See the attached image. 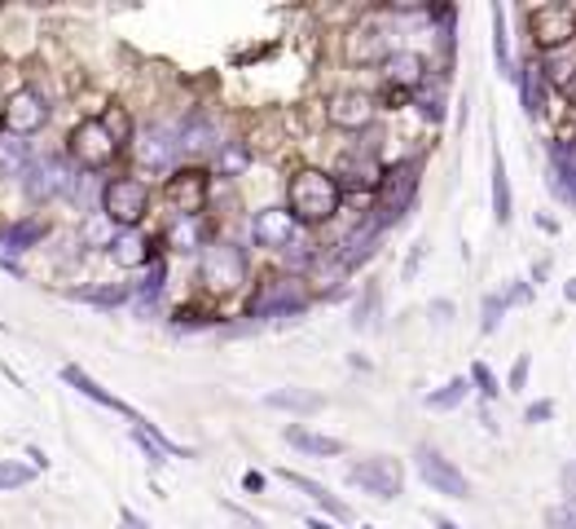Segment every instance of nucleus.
Instances as JSON below:
<instances>
[{
	"label": "nucleus",
	"instance_id": "obj_1",
	"mask_svg": "<svg viewBox=\"0 0 576 529\" xmlns=\"http://www.w3.org/2000/svg\"><path fill=\"white\" fill-rule=\"evenodd\" d=\"M282 203L303 230L317 234V230L339 225V216L348 208V194H343L339 177L326 163H295L287 172V186H282Z\"/></svg>",
	"mask_w": 576,
	"mask_h": 529
},
{
	"label": "nucleus",
	"instance_id": "obj_2",
	"mask_svg": "<svg viewBox=\"0 0 576 529\" xmlns=\"http://www.w3.org/2000/svg\"><path fill=\"white\" fill-rule=\"evenodd\" d=\"M194 283L207 300L225 305L234 296H247L252 283H256V269H252V247L234 234H216L199 256H194Z\"/></svg>",
	"mask_w": 576,
	"mask_h": 529
},
{
	"label": "nucleus",
	"instance_id": "obj_3",
	"mask_svg": "<svg viewBox=\"0 0 576 529\" xmlns=\"http://www.w3.org/2000/svg\"><path fill=\"white\" fill-rule=\"evenodd\" d=\"M312 287L308 278L287 274V269H265L256 274L252 292L243 296V318L247 327H265V322H303L312 309Z\"/></svg>",
	"mask_w": 576,
	"mask_h": 529
},
{
	"label": "nucleus",
	"instance_id": "obj_4",
	"mask_svg": "<svg viewBox=\"0 0 576 529\" xmlns=\"http://www.w3.org/2000/svg\"><path fill=\"white\" fill-rule=\"evenodd\" d=\"M423 163H427L423 155L387 159L383 181H378V190H374V199H370V208H365V216H370L383 234H392V230L414 212L418 190H423Z\"/></svg>",
	"mask_w": 576,
	"mask_h": 529
},
{
	"label": "nucleus",
	"instance_id": "obj_5",
	"mask_svg": "<svg viewBox=\"0 0 576 529\" xmlns=\"http://www.w3.org/2000/svg\"><path fill=\"white\" fill-rule=\"evenodd\" d=\"M396 49H401V27H396L378 4L365 9V13H356V18L339 31V57H343V66L378 71Z\"/></svg>",
	"mask_w": 576,
	"mask_h": 529
},
{
	"label": "nucleus",
	"instance_id": "obj_6",
	"mask_svg": "<svg viewBox=\"0 0 576 529\" xmlns=\"http://www.w3.org/2000/svg\"><path fill=\"white\" fill-rule=\"evenodd\" d=\"M243 243L256 247V252H269V256L287 261V256H299V252L317 247V234L303 230V225L290 216L287 203H265V208L247 212V221H243Z\"/></svg>",
	"mask_w": 576,
	"mask_h": 529
},
{
	"label": "nucleus",
	"instance_id": "obj_7",
	"mask_svg": "<svg viewBox=\"0 0 576 529\" xmlns=\"http://www.w3.org/2000/svg\"><path fill=\"white\" fill-rule=\"evenodd\" d=\"M97 208H102L119 230H146L150 216H154V208H159V190H154L146 177H137L132 168H119V172H110V177L102 181Z\"/></svg>",
	"mask_w": 576,
	"mask_h": 529
},
{
	"label": "nucleus",
	"instance_id": "obj_8",
	"mask_svg": "<svg viewBox=\"0 0 576 529\" xmlns=\"http://www.w3.org/2000/svg\"><path fill=\"white\" fill-rule=\"evenodd\" d=\"M62 150H66V159L75 163V172H88V177H97V181H106L110 172H119V163L128 159V150L102 128L97 115H79V119L71 124Z\"/></svg>",
	"mask_w": 576,
	"mask_h": 529
},
{
	"label": "nucleus",
	"instance_id": "obj_9",
	"mask_svg": "<svg viewBox=\"0 0 576 529\" xmlns=\"http://www.w3.org/2000/svg\"><path fill=\"white\" fill-rule=\"evenodd\" d=\"M132 172L146 177L150 186L172 177L185 155H181V137H177V119H150V124H137V137H132Z\"/></svg>",
	"mask_w": 576,
	"mask_h": 529
},
{
	"label": "nucleus",
	"instance_id": "obj_10",
	"mask_svg": "<svg viewBox=\"0 0 576 529\" xmlns=\"http://www.w3.org/2000/svg\"><path fill=\"white\" fill-rule=\"evenodd\" d=\"M321 119L330 133H343V137H365L383 124V106L374 97V88H361V84H348V88H330L321 97Z\"/></svg>",
	"mask_w": 576,
	"mask_h": 529
},
{
	"label": "nucleus",
	"instance_id": "obj_11",
	"mask_svg": "<svg viewBox=\"0 0 576 529\" xmlns=\"http://www.w3.org/2000/svg\"><path fill=\"white\" fill-rule=\"evenodd\" d=\"M159 203L168 216H207L216 203V177L207 163H181L172 177L159 186Z\"/></svg>",
	"mask_w": 576,
	"mask_h": 529
},
{
	"label": "nucleus",
	"instance_id": "obj_12",
	"mask_svg": "<svg viewBox=\"0 0 576 529\" xmlns=\"http://www.w3.org/2000/svg\"><path fill=\"white\" fill-rule=\"evenodd\" d=\"M524 35H529V53H555L576 44V4L568 0H546V4H529L520 9Z\"/></svg>",
	"mask_w": 576,
	"mask_h": 529
},
{
	"label": "nucleus",
	"instance_id": "obj_13",
	"mask_svg": "<svg viewBox=\"0 0 576 529\" xmlns=\"http://www.w3.org/2000/svg\"><path fill=\"white\" fill-rule=\"evenodd\" d=\"M49 119H53V102H49L40 88H31V84H18V88L4 93V102H0V133H4V137L31 141V137H40V133L49 128Z\"/></svg>",
	"mask_w": 576,
	"mask_h": 529
},
{
	"label": "nucleus",
	"instance_id": "obj_14",
	"mask_svg": "<svg viewBox=\"0 0 576 529\" xmlns=\"http://www.w3.org/2000/svg\"><path fill=\"white\" fill-rule=\"evenodd\" d=\"M71 177H75V163L66 159V150H44V155L31 159V168L18 186H22L31 208H49V203H62Z\"/></svg>",
	"mask_w": 576,
	"mask_h": 529
},
{
	"label": "nucleus",
	"instance_id": "obj_15",
	"mask_svg": "<svg viewBox=\"0 0 576 529\" xmlns=\"http://www.w3.org/2000/svg\"><path fill=\"white\" fill-rule=\"evenodd\" d=\"M343 482H348L352 490L378 499V504H396V499L405 495V464H401L396 455H370V459L348 464Z\"/></svg>",
	"mask_w": 576,
	"mask_h": 529
},
{
	"label": "nucleus",
	"instance_id": "obj_16",
	"mask_svg": "<svg viewBox=\"0 0 576 529\" xmlns=\"http://www.w3.org/2000/svg\"><path fill=\"white\" fill-rule=\"evenodd\" d=\"M414 473H418V482L431 490V495H440V499H471L476 490H471V477L445 455V451H436V446H418L414 451Z\"/></svg>",
	"mask_w": 576,
	"mask_h": 529
},
{
	"label": "nucleus",
	"instance_id": "obj_17",
	"mask_svg": "<svg viewBox=\"0 0 576 529\" xmlns=\"http://www.w3.org/2000/svg\"><path fill=\"white\" fill-rule=\"evenodd\" d=\"M221 230V221L207 212V216H168L159 225V243H163V256H199Z\"/></svg>",
	"mask_w": 576,
	"mask_h": 529
},
{
	"label": "nucleus",
	"instance_id": "obj_18",
	"mask_svg": "<svg viewBox=\"0 0 576 529\" xmlns=\"http://www.w3.org/2000/svg\"><path fill=\"white\" fill-rule=\"evenodd\" d=\"M431 75H436V62H431L423 49H414V44H401V49L378 66V84H383V88H396V93H405V97H414Z\"/></svg>",
	"mask_w": 576,
	"mask_h": 529
},
{
	"label": "nucleus",
	"instance_id": "obj_19",
	"mask_svg": "<svg viewBox=\"0 0 576 529\" xmlns=\"http://www.w3.org/2000/svg\"><path fill=\"white\" fill-rule=\"evenodd\" d=\"M515 93H520V106H524V115L529 119H546L551 115V106H555V93H551V84H546V75H542V62H537V53H520V62H515Z\"/></svg>",
	"mask_w": 576,
	"mask_h": 529
},
{
	"label": "nucleus",
	"instance_id": "obj_20",
	"mask_svg": "<svg viewBox=\"0 0 576 529\" xmlns=\"http://www.w3.org/2000/svg\"><path fill=\"white\" fill-rule=\"evenodd\" d=\"M106 256H110L115 269H124V274H141V269H150V265L163 256L159 230H119V239H115V247H110Z\"/></svg>",
	"mask_w": 576,
	"mask_h": 529
},
{
	"label": "nucleus",
	"instance_id": "obj_21",
	"mask_svg": "<svg viewBox=\"0 0 576 529\" xmlns=\"http://www.w3.org/2000/svg\"><path fill=\"white\" fill-rule=\"evenodd\" d=\"M57 375H62V384H66V389H75V393H79V398H88L93 406H102V411H110V415H119V420H128V424H141V420H146V415H141L137 406H128V402H124L119 393L102 389V384H97V380H93V375H88L84 367L66 362V367H62Z\"/></svg>",
	"mask_w": 576,
	"mask_h": 529
},
{
	"label": "nucleus",
	"instance_id": "obj_22",
	"mask_svg": "<svg viewBox=\"0 0 576 529\" xmlns=\"http://www.w3.org/2000/svg\"><path fill=\"white\" fill-rule=\"evenodd\" d=\"M53 234V221L44 212H26V216H13L0 225V256H26L35 247H44V239Z\"/></svg>",
	"mask_w": 576,
	"mask_h": 529
},
{
	"label": "nucleus",
	"instance_id": "obj_23",
	"mask_svg": "<svg viewBox=\"0 0 576 529\" xmlns=\"http://www.w3.org/2000/svg\"><path fill=\"white\" fill-rule=\"evenodd\" d=\"M278 482H287L290 490H299L308 504H317L326 521H334V526H352V521H356V512H352V508H348L339 495H330V490H326L317 477H308V473H295V468H278Z\"/></svg>",
	"mask_w": 576,
	"mask_h": 529
},
{
	"label": "nucleus",
	"instance_id": "obj_24",
	"mask_svg": "<svg viewBox=\"0 0 576 529\" xmlns=\"http://www.w3.org/2000/svg\"><path fill=\"white\" fill-rule=\"evenodd\" d=\"M168 283H172V265H168V256H159L150 269H141V274L132 278V309H137L141 318H159V314H163Z\"/></svg>",
	"mask_w": 576,
	"mask_h": 529
},
{
	"label": "nucleus",
	"instance_id": "obj_25",
	"mask_svg": "<svg viewBox=\"0 0 576 529\" xmlns=\"http://www.w3.org/2000/svg\"><path fill=\"white\" fill-rule=\"evenodd\" d=\"M230 318H225V305H216V300H185V305H177L172 314H168V331L172 336H199V331H221Z\"/></svg>",
	"mask_w": 576,
	"mask_h": 529
},
{
	"label": "nucleus",
	"instance_id": "obj_26",
	"mask_svg": "<svg viewBox=\"0 0 576 529\" xmlns=\"http://www.w3.org/2000/svg\"><path fill=\"white\" fill-rule=\"evenodd\" d=\"M252 163H256V146L247 141V137H225L221 146H216V155L207 159V168H212V177L225 186V181H243L247 172H252Z\"/></svg>",
	"mask_w": 576,
	"mask_h": 529
},
{
	"label": "nucleus",
	"instance_id": "obj_27",
	"mask_svg": "<svg viewBox=\"0 0 576 529\" xmlns=\"http://www.w3.org/2000/svg\"><path fill=\"white\" fill-rule=\"evenodd\" d=\"M62 296L75 300V305L115 314V309H128V305H132V283H79V287H62Z\"/></svg>",
	"mask_w": 576,
	"mask_h": 529
},
{
	"label": "nucleus",
	"instance_id": "obj_28",
	"mask_svg": "<svg viewBox=\"0 0 576 529\" xmlns=\"http://www.w3.org/2000/svg\"><path fill=\"white\" fill-rule=\"evenodd\" d=\"M409 110L427 124V128H445L449 124V75H431L414 97H409Z\"/></svg>",
	"mask_w": 576,
	"mask_h": 529
},
{
	"label": "nucleus",
	"instance_id": "obj_29",
	"mask_svg": "<svg viewBox=\"0 0 576 529\" xmlns=\"http://www.w3.org/2000/svg\"><path fill=\"white\" fill-rule=\"evenodd\" d=\"M115 239H119V225H115L102 208H93V212H84V216L75 221V256L110 252V247H115Z\"/></svg>",
	"mask_w": 576,
	"mask_h": 529
},
{
	"label": "nucleus",
	"instance_id": "obj_30",
	"mask_svg": "<svg viewBox=\"0 0 576 529\" xmlns=\"http://www.w3.org/2000/svg\"><path fill=\"white\" fill-rule=\"evenodd\" d=\"M282 442H287L290 451L308 455V459H343V455H348V442H343V437H326V433H312V429H303V424H287V429H282Z\"/></svg>",
	"mask_w": 576,
	"mask_h": 529
},
{
	"label": "nucleus",
	"instance_id": "obj_31",
	"mask_svg": "<svg viewBox=\"0 0 576 529\" xmlns=\"http://www.w3.org/2000/svg\"><path fill=\"white\" fill-rule=\"evenodd\" d=\"M537 62H542V75H546L551 93L564 97V102H576V44L555 49V53H542Z\"/></svg>",
	"mask_w": 576,
	"mask_h": 529
},
{
	"label": "nucleus",
	"instance_id": "obj_32",
	"mask_svg": "<svg viewBox=\"0 0 576 529\" xmlns=\"http://www.w3.org/2000/svg\"><path fill=\"white\" fill-rule=\"evenodd\" d=\"M265 406L290 415V424H295V420L321 415V411H326V398L312 393V389H295V384H287V389H269V393H265Z\"/></svg>",
	"mask_w": 576,
	"mask_h": 529
},
{
	"label": "nucleus",
	"instance_id": "obj_33",
	"mask_svg": "<svg viewBox=\"0 0 576 529\" xmlns=\"http://www.w3.org/2000/svg\"><path fill=\"white\" fill-rule=\"evenodd\" d=\"M489 18H493V66H498L502 80H515L520 53H515V35H511V13H506V4H489Z\"/></svg>",
	"mask_w": 576,
	"mask_h": 529
},
{
	"label": "nucleus",
	"instance_id": "obj_34",
	"mask_svg": "<svg viewBox=\"0 0 576 529\" xmlns=\"http://www.w3.org/2000/svg\"><path fill=\"white\" fill-rule=\"evenodd\" d=\"M383 283L378 278H365L361 283V292H356V300H352V318H348V327L361 336V331H378L383 322Z\"/></svg>",
	"mask_w": 576,
	"mask_h": 529
},
{
	"label": "nucleus",
	"instance_id": "obj_35",
	"mask_svg": "<svg viewBox=\"0 0 576 529\" xmlns=\"http://www.w3.org/2000/svg\"><path fill=\"white\" fill-rule=\"evenodd\" d=\"M489 194H493V221L506 230L515 221V190H511V172H506V159L502 150L493 146V172H489Z\"/></svg>",
	"mask_w": 576,
	"mask_h": 529
},
{
	"label": "nucleus",
	"instance_id": "obj_36",
	"mask_svg": "<svg viewBox=\"0 0 576 529\" xmlns=\"http://www.w3.org/2000/svg\"><path fill=\"white\" fill-rule=\"evenodd\" d=\"M471 380L467 375H454V380H445L440 389H431L427 398H423V406L431 411V415H449V411H458V406H467L471 402Z\"/></svg>",
	"mask_w": 576,
	"mask_h": 529
},
{
	"label": "nucleus",
	"instance_id": "obj_37",
	"mask_svg": "<svg viewBox=\"0 0 576 529\" xmlns=\"http://www.w3.org/2000/svg\"><path fill=\"white\" fill-rule=\"evenodd\" d=\"M97 119H102V128H106V133H110L124 150H132V137H137V115H132L124 102H115V97H110V102L97 110Z\"/></svg>",
	"mask_w": 576,
	"mask_h": 529
},
{
	"label": "nucleus",
	"instance_id": "obj_38",
	"mask_svg": "<svg viewBox=\"0 0 576 529\" xmlns=\"http://www.w3.org/2000/svg\"><path fill=\"white\" fill-rule=\"evenodd\" d=\"M31 159H35L31 141H18V137L0 133V181H22L26 168H31Z\"/></svg>",
	"mask_w": 576,
	"mask_h": 529
},
{
	"label": "nucleus",
	"instance_id": "obj_39",
	"mask_svg": "<svg viewBox=\"0 0 576 529\" xmlns=\"http://www.w3.org/2000/svg\"><path fill=\"white\" fill-rule=\"evenodd\" d=\"M467 380H471V389H476V398L484 402V406H493V402H502V380H498V371L484 362V358H476L471 367H467Z\"/></svg>",
	"mask_w": 576,
	"mask_h": 529
},
{
	"label": "nucleus",
	"instance_id": "obj_40",
	"mask_svg": "<svg viewBox=\"0 0 576 529\" xmlns=\"http://www.w3.org/2000/svg\"><path fill=\"white\" fill-rule=\"evenodd\" d=\"M506 314H511V309H506L502 292H484V300H480V336H498Z\"/></svg>",
	"mask_w": 576,
	"mask_h": 529
},
{
	"label": "nucleus",
	"instance_id": "obj_41",
	"mask_svg": "<svg viewBox=\"0 0 576 529\" xmlns=\"http://www.w3.org/2000/svg\"><path fill=\"white\" fill-rule=\"evenodd\" d=\"M31 482H35V468H31V464H22V459H0V495L22 490V486H31Z\"/></svg>",
	"mask_w": 576,
	"mask_h": 529
},
{
	"label": "nucleus",
	"instance_id": "obj_42",
	"mask_svg": "<svg viewBox=\"0 0 576 529\" xmlns=\"http://www.w3.org/2000/svg\"><path fill=\"white\" fill-rule=\"evenodd\" d=\"M502 300H506V309H529L537 300V287L529 278H515L511 287H502Z\"/></svg>",
	"mask_w": 576,
	"mask_h": 529
},
{
	"label": "nucleus",
	"instance_id": "obj_43",
	"mask_svg": "<svg viewBox=\"0 0 576 529\" xmlns=\"http://www.w3.org/2000/svg\"><path fill=\"white\" fill-rule=\"evenodd\" d=\"M529 375H533V353H520L511 362V375H506V393H524L529 389Z\"/></svg>",
	"mask_w": 576,
	"mask_h": 529
},
{
	"label": "nucleus",
	"instance_id": "obj_44",
	"mask_svg": "<svg viewBox=\"0 0 576 529\" xmlns=\"http://www.w3.org/2000/svg\"><path fill=\"white\" fill-rule=\"evenodd\" d=\"M555 415H559L555 398H537V402H529V406H524V424H529V429H537V424H551Z\"/></svg>",
	"mask_w": 576,
	"mask_h": 529
},
{
	"label": "nucleus",
	"instance_id": "obj_45",
	"mask_svg": "<svg viewBox=\"0 0 576 529\" xmlns=\"http://www.w3.org/2000/svg\"><path fill=\"white\" fill-rule=\"evenodd\" d=\"M423 261H427V239L409 243V256H405V265H401V283H414L418 269H423Z\"/></svg>",
	"mask_w": 576,
	"mask_h": 529
},
{
	"label": "nucleus",
	"instance_id": "obj_46",
	"mask_svg": "<svg viewBox=\"0 0 576 529\" xmlns=\"http://www.w3.org/2000/svg\"><path fill=\"white\" fill-rule=\"evenodd\" d=\"M132 446L146 455V464H150V468H168V455H163V451H159V446H154V442H150L141 429H132Z\"/></svg>",
	"mask_w": 576,
	"mask_h": 529
},
{
	"label": "nucleus",
	"instance_id": "obj_47",
	"mask_svg": "<svg viewBox=\"0 0 576 529\" xmlns=\"http://www.w3.org/2000/svg\"><path fill=\"white\" fill-rule=\"evenodd\" d=\"M454 314H458V305H454L449 296H436V300L427 305V318H431L436 327H449V322H454Z\"/></svg>",
	"mask_w": 576,
	"mask_h": 529
},
{
	"label": "nucleus",
	"instance_id": "obj_48",
	"mask_svg": "<svg viewBox=\"0 0 576 529\" xmlns=\"http://www.w3.org/2000/svg\"><path fill=\"white\" fill-rule=\"evenodd\" d=\"M546 526L551 529H576V508L573 504H555V508L546 512Z\"/></svg>",
	"mask_w": 576,
	"mask_h": 529
},
{
	"label": "nucleus",
	"instance_id": "obj_49",
	"mask_svg": "<svg viewBox=\"0 0 576 529\" xmlns=\"http://www.w3.org/2000/svg\"><path fill=\"white\" fill-rule=\"evenodd\" d=\"M221 508H225V512H230L234 521H243V526H247V529H265V521H260L256 512H247L243 504H230V499H221Z\"/></svg>",
	"mask_w": 576,
	"mask_h": 529
},
{
	"label": "nucleus",
	"instance_id": "obj_50",
	"mask_svg": "<svg viewBox=\"0 0 576 529\" xmlns=\"http://www.w3.org/2000/svg\"><path fill=\"white\" fill-rule=\"evenodd\" d=\"M265 486H269V477H265L260 468H247V473H243V490H247V495H265Z\"/></svg>",
	"mask_w": 576,
	"mask_h": 529
},
{
	"label": "nucleus",
	"instance_id": "obj_51",
	"mask_svg": "<svg viewBox=\"0 0 576 529\" xmlns=\"http://www.w3.org/2000/svg\"><path fill=\"white\" fill-rule=\"evenodd\" d=\"M115 529H154L141 512H132V508H119V521H115Z\"/></svg>",
	"mask_w": 576,
	"mask_h": 529
},
{
	"label": "nucleus",
	"instance_id": "obj_52",
	"mask_svg": "<svg viewBox=\"0 0 576 529\" xmlns=\"http://www.w3.org/2000/svg\"><path fill=\"white\" fill-rule=\"evenodd\" d=\"M278 53V44H265V49H247V53H238L234 57V66H247V62H265V57H274Z\"/></svg>",
	"mask_w": 576,
	"mask_h": 529
},
{
	"label": "nucleus",
	"instance_id": "obj_53",
	"mask_svg": "<svg viewBox=\"0 0 576 529\" xmlns=\"http://www.w3.org/2000/svg\"><path fill=\"white\" fill-rule=\"evenodd\" d=\"M546 278H551V256H542V261H533V274H529V283H533V287H542Z\"/></svg>",
	"mask_w": 576,
	"mask_h": 529
},
{
	"label": "nucleus",
	"instance_id": "obj_54",
	"mask_svg": "<svg viewBox=\"0 0 576 529\" xmlns=\"http://www.w3.org/2000/svg\"><path fill=\"white\" fill-rule=\"evenodd\" d=\"M533 225H537L542 234H559V221H555V216H546V212H537V216H533Z\"/></svg>",
	"mask_w": 576,
	"mask_h": 529
},
{
	"label": "nucleus",
	"instance_id": "obj_55",
	"mask_svg": "<svg viewBox=\"0 0 576 529\" xmlns=\"http://www.w3.org/2000/svg\"><path fill=\"white\" fill-rule=\"evenodd\" d=\"M26 459H31V468H35V473H44V468H49V459H44V451H40V446H26Z\"/></svg>",
	"mask_w": 576,
	"mask_h": 529
},
{
	"label": "nucleus",
	"instance_id": "obj_56",
	"mask_svg": "<svg viewBox=\"0 0 576 529\" xmlns=\"http://www.w3.org/2000/svg\"><path fill=\"white\" fill-rule=\"evenodd\" d=\"M348 367H352V371H365V375L374 371V362H370V358H361V353H348Z\"/></svg>",
	"mask_w": 576,
	"mask_h": 529
},
{
	"label": "nucleus",
	"instance_id": "obj_57",
	"mask_svg": "<svg viewBox=\"0 0 576 529\" xmlns=\"http://www.w3.org/2000/svg\"><path fill=\"white\" fill-rule=\"evenodd\" d=\"M0 269H4V274H13V278H26V269H22L13 256H0Z\"/></svg>",
	"mask_w": 576,
	"mask_h": 529
},
{
	"label": "nucleus",
	"instance_id": "obj_58",
	"mask_svg": "<svg viewBox=\"0 0 576 529\" xmlns=\"http://www.w3.org/2000/svg\"><path fill=\"white\" fill-rule=\"evenodd\" d=\"M427 521H431V526H436V529H462V526H458V521H449L445 512H427Z\"/></svg>",
	"mask_w": 576,
	"mask_h": 529
},
{
	"label": "nucleus",
	"instance_id": "obj_59",
	"mask_svg": "<svg viewBox=\"0 0 576 529\" xmlns=\"http://www.w3.org/2000/svg\"><path fill=\"white\" fill-rule=\"evenodd\" d=\"M480 424H484V433H489V437H498V424H493V415H489V406H484V402H480Z\"/></svg>",
	"mask_w": 576,
	"mask_h": 529
},
{
	"label": "nucleus",
	"instance_id": "obj_60",
	"mask_svg": "<svg viewBox=\"0 0 576 529\" xmlns=\"http://www.w3.org/2000/svg\"><path fill=\"white\" fill-rule=\"evenodd\" d=\"M303 529H339V526H334V521H326V517H308Z\"/></svg>",
	"mask_w": 576,
	"mask_h": 529
},
{
	"label": "nucleus",
	"instance_id": "obj_61",
	"mask_svg": "<svg viewBox=\"0 0 576 529\" xmlns=\"http://www.w3.org/2000/svg\"><path fill=\"white\" fill-rule=\"evenodd\" d=\"M564 300H568V305H576V274L568 278V283H564Z\"/></svg>",
	"mask_w": 576,
	"mask_h": 529
},
{
	"label": "nucleus",
	"instance_id": "obj_62",
	"mask_svg": "<svg viewBox=\"0 0 576 529\" xmlns=\"http://www.w3.org/2000/svg\"><path fill=\"white\" fill-rule=\"evenodd\" d=\"M361 529H374V526H361Z\"/></svg>",
	"mask_w": 576,
	"mask_h": 529
},
{
	"label": "nucleus",
	"instance_id": "obj_63",
	"mask_svg": "<svg viewBox=\"0 0 576 529\" xmlns=\"http://www.w3.org/2000/svg\"><path fill=\"white\" fill-rule=\"evenodd\" d=\"M573 468H576V459H573Z\"/></svg>",
	"mask_w": 576,
	"mask_h": 529
}]
</instances>
